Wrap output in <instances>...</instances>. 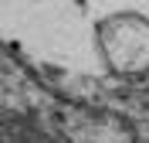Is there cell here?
I'll list each match as a JSON object with an SVG mask.
<instances>
[{
	"mask_svg": "<svg viewBox=\"0 0 149 143\" xmlns=\"http://www.w3.org/2000/svg\"><path fill=\"white\" fill-rule=\"evenodd\" d=\"M0 143H54L44 130L31 126L27 119H17V116H7L3 126H0Z\"/></svg>",
	"mask_w": 149,
	"mask_h": 143,
	"instance_id": "cell-1",
	"label": "cell"
}]
</instances>
